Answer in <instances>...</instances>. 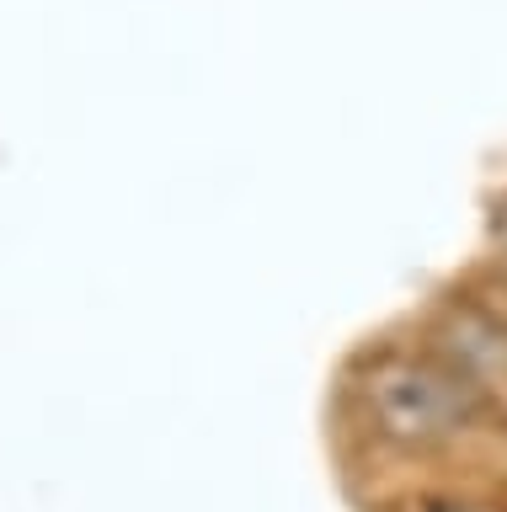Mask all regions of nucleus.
I'll list each match as a JSON object with an SVG mask.
<instances>
[{"label": "nucleus", "instance_id": "obj_3", "mask_svg": "<svg viewBox=\"0 0 507 512\" xmlns=\"http://www.w3.org/2000/svg\"><path fill=\"white\" fill-rule=\"evenodd\" d=\"M411 512H491V507H470V502H422Z\"/></svg>", "mask_w": 507, "mask_h": 512}, {"label": "nucleus", "instance_id": "obj_1", "mask_svg": "<svg viewBox=\"0 0 507 512\" xmlns=\"http://www.w3.org/2000/svg\"><path fill=\"white\" fill-rule=\"evenodd\" d=\"M358 400L379 438L406 448L454 438L481 411V395L470 390V379L454 363L417 358V352H379L358 374Z\"/></svg>", "mask_w": 507, "mask_h": 512}, {"label": "nucleus", "instance_id": "obj_2", "mask_svg": "<svg viewBox=\"0 0 507 512\" xmlns=\"http://www.w3.org/2000/svg\"><path fill=\"white\" fill-rule=\"evenodd\" d=\"M443 363H454L481 400L507 395V331L481 310H459L449 320V358Z\"/></svg>", "mask_w": 507, "mask_h": 512}]
</instances>
